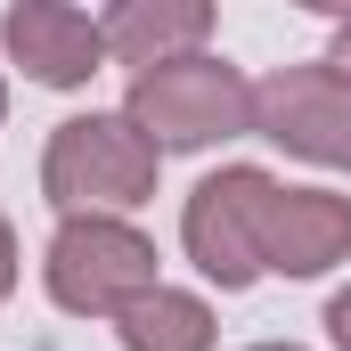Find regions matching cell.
Returning <instances> with one entry per match:
<instances>
[{
    "instance_id": "obj_1",
    "label": "cell",
    "mask_w": 351,
    "mask_h": 351,
    "mask_svg": "<svg viewBox=\"0 0 351 351\" xmlns=\"http://www.w3.org/2000/svg\"><path fill=\"white\" fill-rule=\"evenodd\" d=\"M164 180V156L131 131L123 106H90V114H66L41 147V196L58 221H131Z\"/></svg>"
},
{
    "instance_id": "obj_2",
    "label": "cell",
    "mask_w": 351,
    "mask_h": 351,
    "mask_svg": "<svg viewBox=\"0 0 351 351\" xmlns=\"http://www.w3.org/2000/svg\"><path fill=\"white\" fill-rule=\"evenodd\" d=\"M123 114L156 156H213L254 131V82L221 49H204V58H172L156 74H131Z\"/></svg>"
},
{
    "instance_id": "obj_3",
    "label": "cell",
    "mask_w": 351,
    "mask_h": 351,
    "mask_svg": "<svg viewBox=\"0 0 351 351\" xmlns=\"http://www.w3.org/2000/svg\"><path fill=\"white\" fill-rule=\"evenodd\" d=\"M41 286H49V302L66 311V319H123L139 294H156L164 286V254H156V237L139 229V221H58L49 229V245H41Z\"/></svg>"
},
{
    "instance_id": "obj_4",
    "label": "cell",
    "mask_w": 351,
    "mask_h": 351,
    "mask_svg": "<svg viewBox=\"0 0 351 351\" xmlns=\"http://www.w3.org/2000/svg\"><path fill=\"white\" fill-rule=\"evenodd\" d=\"M286 180L262 172V164H221L188 188L180 204V254L196 262L204 286L221 294H245L262 286V229H269V204H278Z\"/></svg>"
},
{
    "instance_id": "obj_5",
    "label": "cell",
    "mask_w": 351,
    "mask_h": 351,
    "mask_svg": "<svg viewBox=\"0 0 351 351\" xmlns=\"http://www.w3.org/2000/svg\"><path fill=\"white\" fill-rule=\"evenodd\" d=\"M254 131H262L269 147H286L294 164L351 172V82L327 58L278 66V74L254 82Z\"/></svg>"
},
{
    "instance_id": "obj_6",
    "label": "cell",
    "mask_w": 351,
    "mask_h": 351,
    "mask_svg": "<svg viewBox=\"0 0 351 351\" xmlns=\"http://www.w3.org/2000/svg\"><path fill=\"white\" fill-rule=\"evenodd\" d=\"M0 49L25 82L41 90H90L114 58H106V33L98 16L74 0H8L0 8Z\"/></svg>"
},
{
    "instance_id": "obj_7",
    "label": "cell",
    "mask_w": 351,
    "mask_h": 351,
    "mask_svg": "<svg viewBox=\"0 0 351 351\" xmlns=\"http://www.w3.org/2000/svg\"><path fill=\"white\" fill-rule=\"evenodd\" d=\"M351 262V196L343 188H278L262 229V278H327Z\"/></svg>"
},
{
    "instance_id": "obj_8",
    "label": "cell",
    "mask_w": 351,
    "mask_h": 351,
    "mask_svg": "<svg viewBox=\"0 0 351 351\" xmlns=\"http://www.w3.org/2000/svg\"><path fill=\"white\" fill-rule=\"evenodd\" d=\"M213 0H114L106 16H98V33H106V58L114 66H131V74H156V66H172V58H204L213 49Z\"/></svg>"
},
{
    "instance_id": "obj_9",
    "label": "cell",
    "mask_w": 351,
    "mask_h": 351,
    "mask_svg": "<svg viewBox=\"0 0 351 351\" xmlns=\"http://www.w3.org/2000/svg\"><path fill=\"white\" fill-rule=\"evenodd\" d=\"M114 343H123V351H213V343H221V319H213L204 294L156 286V294H139V302L114 319Z\"/></svg>"
},
{
    "instance_id": "obj_10",
    "label": "cell",
    "mask_w": 351,
    "mask_h": 351,
    "mask_svg": "<svg viewBox=\"0 0 351 351\" xmlns=\"http://www.w3.org/2000/svg\"><path fill=\"white\" fill-rule=\"evenodd\" d=\"M311 8H319V16H335V41H327V66H335V74L351 82V8H343V0H311Z\"/></svg>"
},
{
    "instance_id": "obj_11",
    "label": "cell",
    "mask_w": 351,
    "mask_h": 351,
    "mask_svg": "<svg viewBox=\"0 0 351 351\" xmlns=\"http://www.w3.org/2000/svg\"><path fill=\"white\" fill-rule=\"evenodd\" d=\"M16 269H25V254H16V221L0 213V302L16 294Z\"/></svg>"
},
{
    "instance_id": "obj_12",
    "label": "cell",
    "mask_w": 351,
    "mask_h": 351,
    "mask_svg": "<svg viewBox=\"0 0 351 351\" xmlns=\"http://www.w3.org/2000/svg\"><path fill=\"white\" fill-rule=\"evenodd\" d=\"M327 343L351 351V286H335V302H327Z\"/></svg>"
},
{
    "instance_id": "obj_13",
    "label": "cell",
    "mask_w": 351,
    "mask_h": 351,
    "mask_svg": "<svg viewBox=\"0 0 351 351\" xmlns=\"http://www.w3.org/2000/svg\"><path fill=\"white\" fill-rule=\"evenodd\" d=\"M245 351H302V343H245Z\"/></svg>"
},
{
    "instance_id": "obj_14",
    "label": "cell",
    "mask_w": 351,
    "mask_h": 351,
    "mask_svg": "<svg viewBox=\"0 0 351 351\" xmlns=\"http://www.w3.org/2000/svg\"><path fill=\"white\" fill-rule=\"evenodd\" d=\"M0 123H8V82H0Z\"/></svg>"
}]
</instances>
